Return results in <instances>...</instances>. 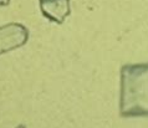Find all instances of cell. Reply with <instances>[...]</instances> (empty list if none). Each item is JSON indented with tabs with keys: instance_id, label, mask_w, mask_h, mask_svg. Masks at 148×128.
I'll list each match as a JSON object with an SVG mask.
<instances>
[{
	"instance_id": "cell-2",
	"label": "cell",
	"mask_w": 148,
	"mask_h": 128,
	"mask_svg": "<svg viewBox=\"0 0 148 128\" xmlns=\"http://www.w3.org/2000/svg\"><path fill=\"white\" fill-rule=\"evenodd\" d=\"M29 39V30L19 23L0 26V55L23 46Z\"/></svg>"
},
{
	"instance_id": "cell-4",
	"label": "cell",
	"mask_w": 148,
	"mask_h": 128,
	"mask_svg": "<svg viewBox=\"0 0 148 128\" xmlns=\"http://www.w3.org/2000/svg\"><path fill=\"white\" fill-rule=\"evenodd\" d=\"M9 3H10V0H0V6H6V5H9Z\"/></svg>"
},
{
	"instance_id": "cell-5",
	"label": "cell",
	"mask_w": 148,
	"mask_h": 128,
	"mask_svg": "<svg viewBox=\"0 0 148 128\" xmlns=\"http://www.w3.org/2000/svg\"><path fill=\"white\" fill-rule=\"evenodd\" d=\"M16 128H26V127H25V126H23V125H19V126L16 127Z\"/></svg>"
},
{
	"instance_id": "cell-1",
	"label": "cell",
	"mask_w": 148,
	"mask_h": 128,
	"mask_svg": "<svg viewBox=\"0 0 148 128\" xmlns=\"http://www.w3.org/2000/svg\"><path fill=\"white\" fill-rule=\"evenodd\" d=\"M120 114L122 117H148V64L121 67Z\"/></svg>"
},
{
	"instance_id": "cell-3",
	"label": "cell",
	"mask_w": 148,
	"mask_h": 128,
	"mask_svg": "<svg viewBox=\"0 0 148 128\" xmlns=\"http://www.w3.org/2000/svg\"><path fill=\"white\" fill-rule=\"evenodd\" d=\"M40 10L46 19L62 24L71 13L70 0H39Z\"/></svg>"
}]
</instances>
